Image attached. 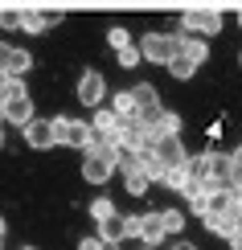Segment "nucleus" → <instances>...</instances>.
<instances>
[{
    "label": "nucleus",
    "instance_id": "1",
    "mask_svg": "<svg viewBox=\"0 0 242 250\" xmlns=\"http://www.w3.org/2000/svg\"><path fill=\"white\" fill-rule=\"evenodd\" d=\"M181 41H185L181 33H144V41H140V58L168 66V62L181 54Z\"/></svg>",
    "mask_w": 242,
    "mask_h": 250
},
{
    "label": "nucleus",
    "instance_id": "2",
    "mask_svg": "<svg viewBox=\"0 0 242 250\" xmlns=\"http://www.w3.org/2000/svg\"><path fill=\"white\" fill-rule=\"evenodd\" d=\"M54 127H58V148H78V152H87L90 140H94L90 123H82V119H54Z\"/></svg>",
    "mask_w": 242,
    "mask_h": 250
},
{
    "label": "nucleus",
    "instance_id": "3",
    "mask_svg": "<svg viewBox=\"0 0 242 250\" xmlns=\"http://www.w3.org/2000/svg\"><path fill=\"white\" fill-rule=\"evenodd\" d=\"M152 152H156V160H160V168H181V164H189V152H185V144H181V131H176V135H156Z\"/></svg>",
    "mask_w": 242,
    "mask_h": 250
},
{
    "label": "nucleus",
    "instance_id": "4",
    "mask_svg": "<svg viewBox=\"0 0 242 250\" xmlns=\"http://www.w3.org/2000/svg\"><path fill=\"white\" fill-rule=\"evenodd\" d=\"M82 176H87L90 185H103L115 176V156H103V152H82Z\"/></svg>",
    "mask_w": 242,
    "mask_h": 250
},
{
    "label": "nucleus",
    "instance_id": "5",
    "mask_svg": "<svg viewBox=\"0 0 242 250\" xmlns=\"http://www.w3.org/2000/svg\"><path fill=\"white\" fill-rule=\"evenodd\" d=\"M25 144H29V148H37V152L58 148V127H54V119H29V123H25Z\"/></svg>",
    "mask_w": 242,
    "mask_h": 250
},
{
    "label": "nucleus",
    "instance_id": "6",
    "mask_svg": "<svg viewBox=\"0 0 242 250\" xmlns=\"http://www.w3.org/2000/svg\"><path fill=\"white\" fill-rule=\"evenodd\" d=\"M132 234L140 238L144 246H156V242H164V234H168V230H164L160 213H156V209H148L144 217H132Z\"/></svg>",
    "mask_w": 242,
    "mask_h": 250
},
{
    "label": "nucleus",
    "instance_id": "7",
    "mask_svg": "<svg viewBox=\"0 0 242 250\" xmlns=\"http://www.w3.org/2000/svg\"><path fill=\"white\" fill-rule=\"evenodd\" d=\"M0 119H4V123H17V127H25V123L33 119V99H29V90H21V95H13V99L0 103Z\"/></svg>",
    "mask_w": 242,
    "mask_h": 250
},
{
    "label": "nucleus",
    "instance_id": "8",
    "mask_svg": "<svg viewBox=\"0 0 242 250\" xmlns=\"http://www.w3.org/2000/svg\"><path fill=\"white\" fill-rule=\"evenodd\" d=\"M103 95H107V82H103V74H99V70H87V74L78 78V99L87 103V107H99Z\"/></svg>",
    "mask_w": 242,
    "mask_h": 250
},
{
    "label": "nucleus",
    "instance_id": "9",
    "mask_svg": "<svg viewBox=\"0 0 242 250\" xmlns=\"http://www.w3.org/2000/svg\"><path fill=\"white\" fill-rule=\"evenodd\" d=\"M62 21H66V13H41V8H25L17 29H25V33H45L49 25H62Z\"/></svg>",
    "mask_w": 242,
    "mask_h": 250
},
{
    "label": "nucleus",
    "instance_id": "10",
    "mask_svg": "<svg viewBox=\"0 0 242 250\" xmlns=\"http://www.w3.org/2000/svg\"><path fill=\"white\" fill-rule=\"evenodd\" d=\"M144 127H148V135H152V140H156V135H176V131H181V119H176L173 111L156 107L152 115H144Z\"/></svg>",
    "mask_w": 242,
    "mask_h": 250
},
{
    "label": "nucleus",
    "instance_id": "11",
    "mask_svg": "<svg viewBox=\"0 0 242 250\" xmlns=\"http://www.w3.org/2000/svg\"><path fill=\"white\" fill-rule=\"evenodd\" d=\"M132 234V217L128 213H107L99 222V238L103 242H119V238H128Z\"/></svg>",
    "mask_w": 242,
    "mask_h": 250
},
{
    "label": "nucleus",
    "instance_id": "12",
    "mask_svg": "<svg viewBox=\"0 0 242 250\" xmlns=\"http://www.w3.org/2000/svg\"><path fill=\"white\" fill-rule=\"evenodd\" d=\"M181 25L189 33H218V29H222V13H201V8H197V13L181 17Z\"/></svg>",
    "mask_w": 242,
    "mask_h": 250
},
{
    "label": "nucleus",
    "instance_id": "13",
    "mask_svg": "<svg viewBox=\"0 0 242 250\" xmlns=\"http://www.w3.org/2000/svg\"><path fill=\"white\" fill-rule=\"evenodd\" d=\"M128 95H132V107H135V115H140V119H144V115H152V111L160 107V95H156V86H148V82L132 86Z\"/></svg>",
    "mask_w": 242,
    "mask_h": 250
},
{
    "label": "nucleus",
    "instance_id": "14",
    "mask_svg": "<svg viewBox=\"0 0 242 250\" xmlns=\"http://www.w3.org/2000/svg\"><path fill=\"white\" fill-rule=\"evenodd\" d=\"M201 222H205V230H214V234H222L226 242H230V238L238 234V226H242V213H218V217H214V213H205Z\"/></svg>",
    "mask_w": 242,
    "mask_h": 250
},
{
    "label": "nucleus",
    "instance_id": "15",
    "mask_svg": "<svg viewBox=\"0 0 242 250\" xmlns=\"http://www.w3.org/2000/svg\"><path fill=\"white\" fill-rule=\"evenodd\" d=\"M119 115H115V111H94V123H90V131L94 135H103V140H115L119 144Z\"/></svg>",
    "mask_w": 242,
    "mask_h": 250
},
{
    "label": "nucleus",
    "instance_id": "16",
    "mask_svg": "<svg viewBox=\"0 0 242 250\" xmlns=\"http://www.w3.org/2000/svg\"><path fill=\"white\" fill-rule=\"evenodd\" d=\"M197 66H201V62H197V58H189V54H176L173 62H168V74H173V78H193L197 74Z\"/></svg>",
    "mask_w": 242,
    "mask_h": 250
},
{
    "label": "nucleus",
    "instance_id": "17",
    "mask_svg": "<svg viewBox=\"0 0 242 250\" xmlns=\"http://www.w3.org/2000/svg\"><path fill=\"white\" fill-rule=\"evenodd\" d=\"M160 185H164V189H173V193H181L185 185H189V164H181V168H164L160 172Z\"/></svg>",
    "mask_w": 242,
    "mask_h": 250
},
{
    "label": "nucleus",
    "instance_id": "18",
    "mask_svg": "<svg viewBox=\"0 0 242 250\" xmlns=\"http://www.w3.org/2000/svg\"><path fill=\"white\" fill-rule=\"evenodd\" d=\"M25 90V82H21V74H8V70H0V103L4 99H13Z\"/></svg>",
    "mask_w": 242,
    "mask_h": 250
},
{
    "label": "nucleus",
    "instance_id": "19",
    "mask_svg": "<svg viewBox=\"0 0 242 250\" xmlns=\"http://www.w3.org/2000/svg\"><path fill=\"white\" fill-rule=\"evenodd\" d=\"M29 66H33V54L21 49V45H13V54H8V74H25Z\"/></svg>",
    "mask_w": 242,
    "mask_h": 250
},
{
    "label": "nucleus",
    "instance_id": "20",
    "mask_svg": "<svg viewBox=\"0 0 242 250\" xmlns=\"http://www.w3.org/2000/svg\"><path fill=\"white\" fill-rule=\"evenodd\" d=\"M160 222H164L168 234H176V230L185 226V213H181V209H160Z\"/></svg>",
    "mask_w": 242,
    "mask_h": 250
},
{
    "label": "nucleus",
    "instance_id": "21",
    "mask_svg": "<svg viewBox=\"0 0 242 250\" xmlns=\"http://www.w3.org/2000/svg\"><path fill=\"white\" fill-rule=\"evenodd\" d=\"M115 54H119V66H123V70L140 66V45H123V49H115Z\"/></svg>",
    "mask_w": 242,
    "mask_h": 250
},
{
    "label": "nucleus",
    "instance_id": "22",
    "mask_svg": "<svg viewBox=\"0 0 242 250\" xmlns=\"http://www.w3.org/2000/svg\"><path fill=\"white\" fill-rule=\"evenodd\" d=\"M115 115H119V119H132L135 115V107H132V95H128V90H123V95H115Z\"/></svg>",
    "mask_w": 242,
    "mask_h": 250
},
{
    "label": "nucleus",
    "instance_id": "23",
    "mask_svg": "<svg viewBox=\"0 0 242 250\" xmlns=\"http://www.w3.org/2000/svg\"><path fill=\"white\" fill-rule=\"evenodd\" d=\"M107 213H115V201H107V197H99V201L90 205V217H94V222H103Z\"/></svg>",
    "mask_w": 242,
    "mask_h": 250
},
{
    "label": "nucleus",
    "instance_id": "24",
    "mask_svg": "<svg viewBox=\"0 0 242 250\" xmlns=\"http://www.w3.org/2000/svg\"><path fill=\"white\" fill-rule=\"evenodd\" d=\"M128 41H132V37H128V29H123V25H115L111 33H107V45H111V49H123Z\"/></svg>",
    "mask_w": 242,
    "mask_h": 250
},
{
    "label": "nucleus",
    "instance_id": "25",
    "mask_svg": "<svg viewBox=\"0 0 242 250\" xmlns=\"http://www.w3.org/2000/svg\"><path fill=\"white\" fill-rule=\"evenodd\" d=\"M78 250H115V242H103L99 234H90V238H82V242H78Z\"/></svg>",
    "mask_w": 242,
    "mask_h": 250
},
{
    "label": "nucleus",
    "instance_id": "26",
    "mask_svg": "<svg viewBox=\"0 0 242 250\" xmlns=\"http://www.w3.org/2000/svg\"><path fill=\"white\" fill-rule=\"evenodd\" d=\"M8 54H13V45H4V41H0V70H8Z\"/></svg>",
    "mask_w": 242,
    "mask_h": 250
},
{
    "label": "nucleus",
    "instance_id": "27",
    "mask_svg": "<svg viewBox=\"0 0 242 250\" xmlns=\"http://www.w3.org/2000/svg\"><path fill=\"white\" fill-rule=\"evenodd\" d=\"M168 250H197V246H193V242H185V238H181V242H173Z\"/></svg>",
    "mask_w": 242,
    "mask_h": 250
},
{
    "label": "nucleus",
    "instance_id": "28",
    "mask_svg": "<svg viewBox=\"0 0 242 250\" xmlns=\"http://www.w3.org/2000/svg\"><path fill=\"white\" fill-rule=\"evenodd\" d=\"M230 246H234V250H242V226H238V234L230 238Z\"/></svg>",
    "mask_w": 242,
    "mask_h": 250
},
{
    "label": "nucleus",
    "instance_id": "29",
    "mask_svg": "<svg viewBox=\"0 0 242 250\" xmlns=\"http://www.w3.org/2000/svg\"><path fill=\"white\" fill-rule=\"evenodd\" d=\"M0 144H4V119H0Z\"/></svg>",
    "mask_w": 242,
    "mask_h": 250
},
{
    "label": "nucleus",
    "instance_id": "30",
    "mask_svg": "<svg viewBox=\"0 0 242 250\" xmlns=\"http://www.w3.org/2000/svg\"><path fill=\"white\" fill-rule=\"evenodd\" d=\"M238 29H242V13H238Z\"/></svg>",
    "mask_w": 242,
    "mask_h": 250
},
{
    "label": "nucleus",
    "instance_id": "31",
    "mask_svg": "<svg viewBox=\"0 0 242 250\" xmlns=\"http://www.w3.org/2000/svg\"><path fill=\"white\" fill-rule=\"evenodd\" d=\"M238 66H242V54H238Z\"/></svg>",
    "mask_w": 242,
    "mask_h": 250
},
{
    "label": "nucleus",
    "instance_id": "32",
    "mask_svg": "<svg viewBox=\"0 0 242 250\" xmlns=\"http://www.w3.org/2000/svg\"><path fill=\"white\" fill-rule=\"evenodd\" d=\"M144 250H156V246H144Z\"/></svg>",
    "mask_w": 242,
    "mask_h": 250
},
{
    "label": "nucleus",
    "instance_id": "33",
    "mask_svg": "<svg viewBox=\"0 0 242 250\" xmlns=\"http://www.w3.org/2000/svg\"><path fill=\"white\" fill-rule=\"evenodd\" d=\"M25 250H33V246H25Z\"/></svg>",
    "mask_w": 242,
    "mask_h": 250
}]
</instances>
